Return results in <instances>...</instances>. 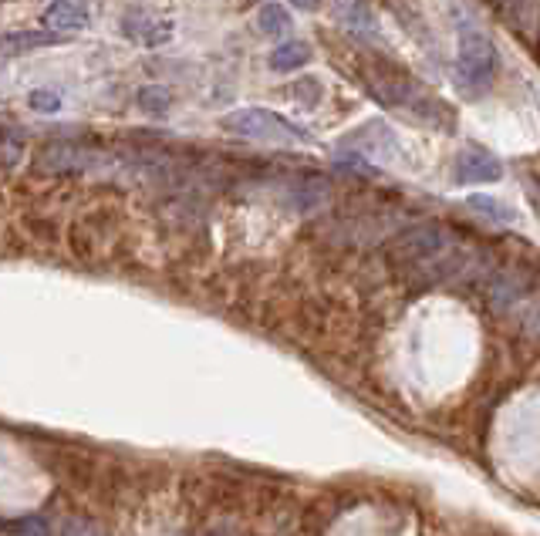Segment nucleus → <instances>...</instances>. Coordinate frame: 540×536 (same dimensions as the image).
<instances>
[{
	"instance_id": "obj_1",
	"label": "nucleus",
	"mask_w": 540,
	"mask_h": 536,
	"mask_svg": "<svg viewBox=\"0 0 540 536\" xmlns=\"http://www.w3.org/2000/svg\"><path fill=\"white\" fill-rule=\"evenodd\" d=\"M392 263L409 277H419L426 284H446V280H476L493 274V257L449 226L419 223L412 230L395 236Z\"/></svg>"
},
{
	"instance_id": "obj_2",
	"label": "nucleus",
	"mask_w": 540,
	"mask_h": 536,
	"mask_svg": "<svg viewBox=\"0 0 540 536\" xmlns=\"http://www.w3.org/2000/svg\"><path fill=\"white\" fill-rule=\"evenodd\" d=\"M365 88L378 105L409 112L412 118H422V122L436 125V129H453V112H449L443 98L426 92L416 78L405 75L402 68L389 65V61H372V65H368Z\"/></svg>"
},
{
	"instance_id": "obj_3",
	"label": "nucleus",
	"mask_w": 540,
	"mask_h": 536,
	"mask_svg": "<svg viewBox=\"0 0 540 536\" xmlns=\"http://www.w3.org/2000/svg\"><path fill=\"white\" fill-rule=\"evenodd\" d=\"M500 54L480 27L459 24V44H456V78L466 95H486L497 81Z\"/></svg>"
},
{
	"instance_id": "obj_4",
	"label": "nucleus",
	"mask_w": 540,
	"mask_h": 536,
	"mask_svg": "<svg viewBox=\"0 0 540 536\" xmlns=\"http://www.w3.org/2000/svg\"><path fill=\"white\" fill-rule=\"evenodd\" d=\"M220 129L250 142H270V145H304L311 135L291 118L270 112V108H237L220 118Z\"/></svg>"
},
{
	"instance_id": "obj_5",
	"label": "nucleus",
	"mask_w": 540,
	"mask_h": 536,
	"mask_svg": "<svg viewBox=\"0 0 540 536\" xmlns=\"http://www.w3.org/2000/svg\"><path fill=\"white\" fill-rule=\"evenodd\" d=\"M338 149L345 152L348 159H358V162H392L399 156V135L389 122H382V118H372V122L358 125V129H351L345 139L338 142Z\"/></svg>"
},
{
	"instance_id": "obj_6",
	"label": "nucleus",
	"mask_w": 540,
	"mask_h": 536,
	"mask_svg": "<svg viewBox=\"0 0 540 536\" xmlns=\"http://www.w3.org/2000/svg\"><path fill=\"white\" fill-rule=\"evenodd\" d=\"M122 34L139 48H162V44L173 41L176 21L152 7H132V11L122 14Z\"/></svg>"
},
{
	"instance_id": "obj_7",
	"label": "nucleus",
	"mask_w": 540,
	"mask_h": 536,
	"mask_svg": "<svg viewBox=\"0 0 540 536\" xmlns=\"http://www.w3.org/2000/svg\"><path fill=\"white\" fill-rule=\"evenodd\" d=\"M503 179V162L486 149H463L453 159V183L456 186H486V183H500Z\"/></svg>"
},
{
	"instance_id": "obj_8",
	"label": "nucleus",
	"mask_w": 540,
	"mask_h": 536,
	"mask_svg": "<svg viewBox=\"0 0 540 536\" xmlns=\"http://www.w3.org/2000/svg\"><path fill=\"white\" fill-rule=\"evenodd\" d=\"M92 24V11H88L85 0H51L41 14V27L51 34H75V31H85Z\"/></svg>"
},
{
	"instance_id": "obj_9",
	"label": "nucleus",
	"mask_w": 540,
	"mask_h": 536,
	"mask_svg": "<svg viewBox=\"0 0 540 536\" xmlns=\"http://www.w3.org/2000/svg\"><path fill=\"white\" fill-rule=\"evenodd\" d=\"M530 297V284L524 274H513V270H493L486 277V301L493 311H510V307L524 304Z\"/></svg>"
},
{
	"instance_id": "obj_10",
	"label": "nucleus",
	"mask_w": 540,
	"mask_h": 536,
	"mask_svg": "<svg viewBox=\"0 0 540 536\" xmlns=\"http://www.w3.org/2000/svg\"><path fill=\"white\" fill-rule=\"evenodd\" d=\"M68 38L65 34H51V31H14V34H4L0 38V58H21V54H31V51H44V48H54V44H65Z\"/></svg>"
},
{
	"instance_id": "obj_11",
	"label": "nucleus",
	"mask_w": 540,
	"mask_h": 536,
	"mask_svg": "<svg viewBox=\"0 0 540 536\" xmlns=\"http://www.w3.org/2000/svg\"><path fill=\"white\" fill-rule=\"evenodd\" d=\"M311 58H314V48L308 41H284V44H277V48L270 51L267 65L274 68L277 75H287V71H297V68L311 65Z\"/></svg>"
},
{
	"instance_id": "obj_12",
	"label": "nucleus",
	"mask_w": 540,
	"mask_h": 536,
	"mask_svg": "<svg viewBox=\"0 0 540 536\" xmlns=\"http://www.w3.org/2000/svg\"><path fill=\"white\" fill-rule=\"evenodd\" d=\"M466 206H470L473 213H480L483 220H490V223H503V226L517 223V213H513V206L500 203V199H493V196H486V193L466 196Z\"/></svg>"
},
{
	"instance_id": "obj_13",
	"label": "nucleus",
	"mask_w": 540,
	"mask_h": 536,
	"mask_svg": "<svg viewBox=\"0 0 540 536\" xmlns=\"http://www.w3.org/2000/svg\"><path fill=\"white\" fill-rule=\"evenodd\" d=\"M291 11H287L284 4H264L257 11V31L264 34V38H281V34L291 31Z\"/></svg>"
},
{
	"instance_id": "obj_14",
	"label": "nucleus",
	"mask_w": 540,
	"mask_h": 536,
	"mask_svg": "<svg viewBox=\"0 0 540 536\" xmlns=\"http://www.w3.org/2000/svg\"><path fill=\"white\" fill-rule=\"evenodd\" d=\"M135 102H139V108H142L146 115L162 118V115H169V108H173L176 95L169 92V88H162V85H146V88H139Z\"/></svg>"
},
{
	"instance_id": "obj_15",
	"label": "nucleus",
	"mask_w": 540,
	"mask_h": 536,
	"mask_svg": "<svg viewBox=\"0 0 540 536\" xmlns=\"http://www.w3.org/2000/svg\"><path fill=\"white\" fill-rule=\"evenodd\" d=\"M341 17H345V21H348L351 31L365 34V38H368V34H372V38L378 34L375 17H372V11H368L365 0H348V7H345V11H341Z\"/></svg>"
},
{
	"instance_id": "obj_16",
	"label": "nucleus",
	"mask_w": 540,
	"mask_h": 536,
	"mask_svg": "<svg viewBox=\"0 0 540 536\" xmlns=\"http://www.w3.org/2000/svg\"><path fill=\"white\" fill-rule=\"evenodd\" d=\"M517 321H520V331H524L530 341L540 344V290H534V294H530L527 301L520 304Z\"/></svg>"
},
{
	"instance_id": "obj_17",
	"label": "nucleus",
	"mask_w": 540,
	"mask_h": 536,
	"mask_svg": "<svg viewBox=\"0 0 540 536\" xmlns=\"http://www.w3.org/2000/svg\"><path fill=\"white\" fill-rule=\"evenodd\" d=\"M287 95H294L297 98V102H301L304 108H314V105H318L321 102V81H314V78H301V81H297V85H291V88H287Z\"/></svg>"
},
{
	"instance_id": "obj_18",
	"label": "nucleus",
	"mask_w": 540,
	"mask_h": 536,
	"mask_svg": "<svg viewBox=\"0 0 540 536\" xmlns=\"http://www.w3.org/2000/svg\"><path fill=\"white\" fill-rule=\"evenodd\" d=\"M27 105H31L34 112H41V115H54V112H61V95L48 92V88H38V92L27 95Z\"/></svg>"
},
{
	"instance_id": "obj_19",
	"label": "nucleus",
	"mask_w": 540,
	"mask_h": 536,
	"mask_svg": "<svg viewBox=\"0 0 540 536\" xmlns=\"http://www.w3.org/2000/svg\"><path fill=\"white\" fill-rule=\"evenodd\" d=\"M291 7H297V11H318L321 0H287Z\"/></svg>"
},
{
	"instance_id": "obj_20",
	"label": "nucleus",
	"mask_w": 540,
	"mask_h": 536,
	"mask_svg": "<svg viewBox=\"0 0 540 536\" xmlns=\"http://www.w3.org/2000/svg\"><path fill=\"white\" fill-rule=\"evenodd\" d=\"M61 536H71V533L65 530V533H61ZM81 536H95V530H92V526H88V523H81Z\"/></svg>"
}]
</instances>
